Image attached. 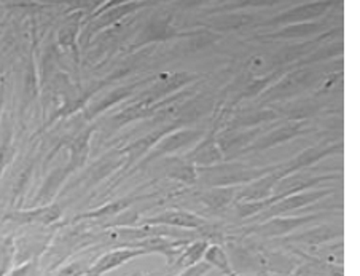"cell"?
I'll return each mask as SVG.
<instances>
[{
    "label": "cell",
    "mask_w": 360,
    "mask_h": 276,
    "mask_svg": "<svg viewBox=\"0 0 360 276\" xmlns=\"http://www.w3.org/2000/svg\"><path fill=\"white\" fill-rule=\"evenodd\" d=\"M63 215V209L59 205H44L24 211H13L5 215V220L15 222L20 225H50Z\"/></svg>",
    "instance_id": "cell-1"
},
{
    "label": "cell",
    "mask_w": 360,
    "mask_h": 276,
    "mask_svg": "<svg viewBox=\"0 0 360 276\" xmlns=\"http://www.w3.org/2000/svg\"><path fill=\"white\" fill-rule=\"evenodd\" d=\"M147 254L146 251L141 248H118L113 249L110 253H107L104 256H101L98 261L94 263H91V267L88 268V272L85 273V276H102L105 275L107 272H110L113 268H118L123 263L129 262L134 257H139Z\"/></svg>",
    "instance_id": "cell-2"
},
{
    "label": "cell",
    "mask_w": 360,
    "mask_h": 276,
    "mask_svg": "<svg viewBox=\"0 0 360 276\" xmlns=\"http://www.w3.org/2000/svg\"><path fill=\"white\" fill-rule=\"evenodd\" d=\"M148 224L152 225H171V227H184V229H200L204 225V220L195 214L184 213V211H167L160 214L157 218L148 219Z\"/></svg>",
    "instance_id": "cell-3"
},
{
    "label": "cell",
    "mask_w": 360,
    "mask_h": 276,
    "mask_svg": "<svg viewBox=\"0 0 360 276\" xmlns=\"http://www.w3.org/2000/svg\"><path fill=\"white\" fill-rule=\"evenodd\" d=\"M209 243L207 242H195V243H188L187 248H185L180 256L176 259V267L177 268H190L200 263L204 257V253H206Z\"/></svg>",
    "instance_id": "cell-4"
},
{
    "label": "cell",
    "mask_w": 360,
    "mask_h": 276,
    "mask_svg": "<svg viewBox=\"0 0 360 276\" xmlns=\"http://www.w3.org/2000/svg\"><path fill=\"white\" fill-rule=\"evenodd\" d=\"M202 261L206 262L207 265L219 268L220 272L226 275V276H236L235 272H233V268L230 265V261H228V256L224 251V248H220V246H217V244L207 246Z\"/></svg>",
    "instance_id": "cell-5"
},
{
    "label": "cell",
    "mask_w": 360,
    "mask_h": 276,
    "mask_svg": "<svg viewBox=\"0 0 360 276\" xmlns=\"http://www.w3.org/2000/svg\"><path fill=\"white\" fill-rule=\"evenodd\" d=\"M11 130L8 127V120L4 118L0 122V176L7 166L11 157Z\"/></svg>",
    "instance_id": "cell-6"
},
{
    "label": "cell",
    "mask_w": 360,
    "mask_h": 276,
    "mask_svg": "<svg viewBox=\"0 0 360 276\" xmlns=\"http://www.w3.org/2000/svg\"><path fill=\"white\" fill-rule=\"evenodd\" d=\"M16 246L11 238L0 242V276H7L13 267Z\"/></svg>",
    "instance_id": "cell-7"
},
{
    "label": "cell",
    "mask_w": 360,
    "mask_h": 276,
    "mask_svg": "<svg viewBox=\"0 0 360 276\" xmlns=\"http://www.w3.org/2000/svg\"><path fill=\"white\" fill-rule=\"evenodd\" d=\"M306 220H309V219L274 220V222H271V224L263 227V233H265V235H279V233H284V232H289L292 229H297V227L304 224Z\"/></svg>",
    "instance_id": "cell-8"
},
{
    "label": "cell",
    "mask_w": 360,
    "mask_h": 276,
    "mask_svg": "<svg viewBox=\"0 0 360 276\" xmlns=\"http://www.w3.org/2000/svg\"><path fill=\"white\" fill-rule=\"evenodd\" d=\"M126 206H128V203H124V201L112 203V205H107L101 209H94V211L82 214L79 219H94V218H107V215H115Z\"/></svg>",
    "instance_id": "cell-9"
},
{
    "label": "cell",
    "mask_w": 360,
    "mask_h": 276,
    "mask_svg": "<svg viewBox=\"0 0 360 276\" xmlns=\"http://www.w3.org/2000/svg\"><path fill=\"white\" fill-rule=\"evenodd\" d=\"M89 267H91V263H89L88 259H79L75 262H70L69 265L63 267L56 273V276H85Z\"/></svg>",
    "instance_id": "cell-10"
},
{
    "label": "cell",
    "mask_w": 360,
    "mask_h": 276,
    "mask_svg": "<svg viewBox=\"0 0 360 276\" xmlns=\"http://www.w3.org/2000/svg\"><path fill=\"white\" fill-rule=\"evenodd\" d=\"M314 198H319V195H304V196H297V198H290V200L282 201V205L276 206L274 211H285V209H293L298 208L302 205H306V203L313 201Z\"/></svg>",
    "instance_id": "cell-11"
},
{
    "label": "cell",
    "mask_w": 360,
    "mask_h": 276,
    "mask_svg": "<svg viewBox=\"0 0 360 276\" xmlns=\"http://www.w3.org/2000/svg\"><path fill=\"white\" fill-rule=\"evenodd\" d=\"M209 270H211V265H207L206 262L201 261L200 263H196V265H193V267L185 268L179 276H202V275H206Z\"/></svg>",
    "instance_id": "cell-12"
},
{
    "label": "cell",
    "mask_w": 360,
    "mask_h": 276,
    "mask_svg": "<svg viewBox=\"0 0 360 276\" xmlns=\"http://www.w3.org/2000/svg\"><path fill=\"white\" fill-rule=\"evenodd\" d=\"M2 106H4V93L0 92V115H2Z\"/></svg>",
    "instance_id": "cell-13"
},
{
    "label": "cell",
    "mask_w": 360,
    "mask_h": 276,
    "mask_svg": "<svg viewBox=\"0 0 360 276\" xmlns=\"http://www.w3.org/2000/svg\"><path fill=\"white\" fill-rule=\"evenodd\" d=\"M137 276H142V275H137Z\"/></svg>",
    "instance_id": "cell-14"
}]
</instances>
